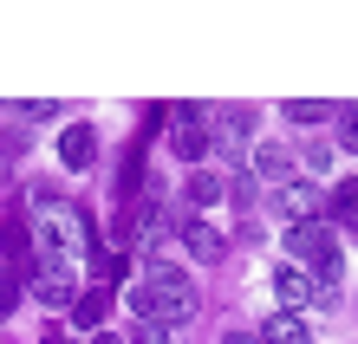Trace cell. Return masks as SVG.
Returning <instances> with one entry per match:
<instances>
[{"mask_svg":"<svg viewBox=\"0 0 358 344\" xmlns=\"http://www.w3.org/2000/svg\"><path fill=\"white\" fill-rule=\"evenodd\" d=\"M124 306H131V318H150V325H189V318L202 312V292H196V279L182 273V260L150 253V260H143V279L124 286Z\"/></svg>","mask_w":358,"mask_h":344,"instance_id":"1","label":"cell"},{"mask_svg":"<svg viewBox=\"0 0 358 344\" xmlns=\"http://www.w3.org/2000/svg\"><path fill=\"white\" fill-rule=\"evenodd\" d=\"M33 247L39 260H59V267H92V221L78 214V202L66 195H39L33 202Z\"/></svg>","mask_w":358,"mask_h":344,"instance_id":"2","label":"cell"},{"mask_svg":"<svg viewBox=\"0 0 358 344\" xmlns=\"http://www.w3.org/2000/svg\"><path fill=\"white\" fill-rule=\"evenodd\" d=\"M280 247H287L280 260L306 267V273H313V267H326L332 253H345V247H339V234H332L326 221H300V227H280Z\"/></svg>","mask_w":358,"mask_h":344,"instance_id":"3","label":"cell"},{"mask_svg":"<svg viewBox=\"0 0 358 344\" xmlns=\"http://www.w3.org/2000/svg\"><path fill=\"white\" fill-rule=\"evenodd\" d=\"M273 214H280L287 227H300V221H326V195H320V182H306V176H293L273 188Z\"/></svg>","mask_w":358,"mask_h":344,"instance_id":"4","label":"cell"},{"mask_svg":"<svg viewBox=\"0 0 358 344\" xmlns=\"http://www.w3.org/2000/svg\"><path fill=\"white\" fill-rule=\"evenodd\" d=\"M78 279H85L78 267L39 260V267H33V299H39V306H72V299H78Z\"/></svg>","mask_w":358,"mask_h":344,"instance_id":"5","label":"cell"},{"mask_svg":"<svg viewBox=\"0 0 358 344\" xmlns=\"http://www.w3.org/2000/svg\"><path fill=\"white\" fill-rule=\"evenodd\" d=\"M176 241L189 247V260H202V267H215L222 253H228V241H222V227L208 221V214H189V221L176 227Z\"/></svg>","mask_w":358,"mask_h":344,"instance_id":"6","label":"cell"},{"mask_svg":"<svg viewBox=\"0 0 358 344\" xmlns=\"http://www.w3.org/2000/svg\"><path fill=\"white\" fill-rule=\"evenodd\" d=\"M273 299H280V312H306L313 306V273L280 260V267H273Z\"/></svg>","mask_w":358,"mask_h":344,"instance_id":"7","label":"cell"},{"mask_svg":"<svg viewBox=\"0 0 358 344\" xmlns=\"http://www.w3.org/2000/svg\"><path fill=\"white\" fill-rule=\"evenodd\" d=\"M170 149L182 163H202L208 156V130H202V111H182L176 124H170Z\"/></svg>","mask_w":358,"mask_h":344,"instance_id":"8","label":"cell"},{"mask_svg":"<svg viewBox=\"0 0 358 344\" xmlns=\"http://www.w3.org/2000/svg\"><path fill=\"white\" fill-rule=\"evenodd\" d=\"M92 156H98L92 124H66V137H59V163H66V169H85Z\"/></svg>","mask_w":358,"mask_h":344,"instance_id":"9","label":"cell"},{"mask_svg":"<svg viewBox=\"0 0 358 344\" xmlns=\"http://www.w3.org/2000/svg\"><path fill=\"white\" fill-rule=\"evenodd\" d=\"M255 176H267L273 188L293 182V149L287 143H255Z\"/></svg>","mask_w":358,"mask_h":344,"instance_id":"10","label":"cell"},{"mask_svg":"<svg viewBox=\"0 0 358 344\" xmlns=\"http://www.w3.org/2000/svg\"><path fill=\"white\" fill-rule=\"evenodd\" d=\"M261 344H313V325L300 312H273L267 325H261Z\"/></svg>","mask_w":358,"mask_h":344,"instance_id":"11","label":"cell"},{"mask_svg":"<svg viewBox=\"0 0 358 344\" xmlns=\"http://www.w3.org/2000/svg\"><path fill=\"white\" fill-rule=\"evenodd\" d=\"M222 195H228V182L215 176V169H196V176H189V202H196V214H202V208H215Z\"/></svg>","mask_w":358,"mask_h":344,"instance_id":"12","label":"cell"},{"mask_svg":"<svg viewBox=\"0 0 358 344\" xmlns=\"http://www.w3.org/2000/svg\"><path fill=\"white\" fill-rule=\"evenodd\" d=\"M326 208H332V221H339V227H352V234H358V176L332 188V202H326Z\"/></svg>","mask_w":358,"mask_h":344,"instance_id":"13","label":"cell"},{"mask_svg":"<svg viewBox=\"0 0 358 344\" xmlns=\"http://www.w3.org/2000/svg\"><path fill=\"white\" fill-rule=\"evenodd\" d=\"M332 111H339V104H326V98H293L287 124H332Z\"/></svg>","mask_w":358,"mask_h":344,"instance_id":"14","label":"cell"},{"mask_svg":"<svg viewBox=\"0 0 358 344\" xmlns=\"http://www.w3.org/2000/svg\"><path fill=\"white\" fill-rule=\"evenodd\" d=\"M332 124H339V143L358 156V104H345V111H332Z\"/></svg>","mask_w":358,"mask_h":344,"instance_id":"15","label":"cell"},{"mask_svg":"<svg viewBox=\"0 0 358 344\" xmlns=\"http://www.w3.org/2000/svg\"><path fill=\"white\" fill-rule=\"evenodd\" d=\"M124 344H170V325H150V318H137Z\"/></svg>","mask_w":358,"mask_h":344,"instance_id":"16","label":"cell"},{"mask_svg":"<svg viewBox=\"0 0 358 344\" xmlns=\"http://www.w3.org/2000/svg\"><path fill=\"white\" fill-rule=\"evenodd\" d=\"M98 312H104V299H92V292H85V299H72V325H85V331H92V325H98Z\"/></svg>","mask_w":358,"mask_h":344,"instance_id":"17","label":"cell"},{"mask_svg":"<svg viewBox=\"0 0 358 344\" xmlns=\"http://www.w3.org/2000/svg\"><path fill=\"white\" fill-rule=\"evenodd\" d=\"M13 292H20V279H13L7 267H0V318H7V312H13Z\"/></svg>","mask_w":358,"mask_h":344,"instance_id":"18","label":"cell"},{"mask_svg":"<svg viewBox=\"0 0 358 344\" xmlns=\"http://www.w3.org/2000/svg\"><path fill=\"white\" fill-rule=\"evenodd\" d=\"M222 344H261V331H228Z\"/></svg>","mask_w":358,"mask_h":344,"instance_id":"19","label":"cell"},{"mask_svg":"<svg viewBox=\"0 0 358 344\" xmlns=\"http://www.w3.org/2000/svg\"><path fill=\"white\" fill-rule=\"evenodd\" d=\"M92 344H124V338H117V331H98V338H92Z\"/></svg>","mask_w":358,"mask_h":344,"instance_id":"20","label":"cell"}]
</instances>
